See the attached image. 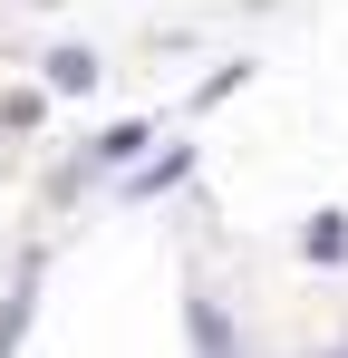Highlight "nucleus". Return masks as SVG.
<instances>
[{"instance_id":"obj_5","label":"nucleus","mask_w":348,"mask_h":358,"mask_svg":"<svg viewBox=\"0 0 348 358\" xmlns=\"http://www.w3.org/2000/svg\"><path fill=\"white\" fill-rule=\"evenodd\" d=\"M329 358H348V349H329Z\"/></svg>"},{"instance_id":"obj_3","label":"nucleus","mask_w":348,"mask_h":358,"mask_svg":"<svg viewBox=\"0 0 348 358\" xmlns=\"http://www.w3.org/2000/svg\"><path fill=\"white\" fill-rule=\"evenodd\" d=\"M194 349H203V358H232V329H223V310H203V300H194Z\"/></svg>"},{"instance_id":"obj_2","label":"nucleus","mask_w":348,"mask_h":358,"mask_svg":"<svg viewBox=\"0 0 348 358\" xmlns=\"http://www.w3.org/2000/svg\"><path fill=\"white\" fill-rule=\"evenodd\" d=\"M300 252H310V262H348V223H339V213H319V223L300 233Z\"/></svg>"},{"instance_id":"obj_1","label":"nucleus","mask_w":348,"mask_h":358,"mask_svg":"<svg viewBox=\"0 0 348 358\" xmlns=\"http://www.w3.org/2000/svg\"><path fill=\"white\" fill-rule=\"evenodd\" d=\"M49 87H68V97L97 87V59H87V49H49Z\"/></svg>"},{"instance_id":"obj_4","label":"nucleus","mask_w":348,"mask_h":358,"mask_svg":"<svg viewBox=\"0 0 348 358\" xmlns=\"http://www.w3.org/2000/svg\"><path fill=\"white\" fill-rule=\"evenodd\" d=\"M174 175H184V145H174V155H155V165H145V175L126 184V194H165V184H174Z\"/></svg>"}]
</instances>
